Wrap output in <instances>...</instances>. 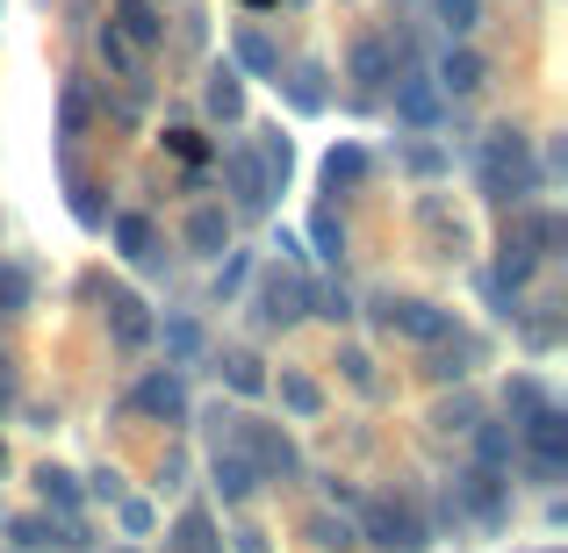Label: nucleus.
Segmentation results:
<instances>
[{
    "label": "nucleus",
    "mask_w": 568,
    "mask_h": 553,
    "mask_svg": "<svg viewBox=\"0 0 568 553\" xmlns=\"http://www.w3.org/2000/svg\"><path fill=\"white\" fill-rule=\"evenodd\" d=\"M87 130H94V94H87V80H65V94H58V137L80 144Z\"/></svg>",
    "instance_id": "nucleus-18"
},
{
    "label": "nucleus",
    "mask_w": 568,
    "mask_h": 553,
    "mask_svg": "<svg viewBox=\"0 0 568 553\" xmlns=\"http://www.w3.org/2000/svg\"><path fill=\"white\" fill-rule=\"evenodd\" d=\"M37 496L51 503V511H65V518H72L87 489H80V474H65V468H51V460H43V468H37Z\"/></svg>",
    "instance_id": "nucleus-29"
},
{
    "label": "nucleus",
    "mask_w": 568,
    "mask_h": 553,
    "mask_svg": "<svg viewBox=\"0 0 568 553\" xmlns=\"http://www.w3.org/2000/svg\"><path fill=\"white\" fill-rule=\"evenodd\" d=\"M532 144H526V130H489V144H483V194L489 202H526L532 194Z\"/></svg>",
    "instance_id": "nucleus-1"
},
{
    "label": "nucleus",
    "mask_w": 568,
    "mask_h": 553,
    "mask_svg": "<svg viewBox=\"0 0 568 553\" xmlns=\"http://www.w3.org/2000/svg\"><path fill=\"white\" fill-rule=\"evenodd\" d=\"M245 274H252V259H245V252H223V266H216V303L245 288Z\"/></svg>",
    "instance_id": "nucleus-41"
},
{
    "label": "nucleus",
    "mask_w": 568,
    "mask_h": 553,
    "mask_svg": "<svg viewBox=\"0 0 568 553\" xmlns=\"http://www.w3.org/2000/svg\"><path fill=\"white\" fill-rule=\"evenodd\" d=\"M367 173H375V158H367V144H338L332 158H324V187L332 194H353L367 181Z\"/></svg>",
    "instance_id": "nucleus-19"
},
{
    "label": "nucleus",
    "mask_w": 568,
    "mask_h": 553,
    "mask_svg": "<svg viewBox=\"0 0 568 553\" xmlns=\"http://www.w3.org/2000/svg\"><path fill=\"white\" fill-rule=\"evenodd\" d=\"M109 237H115V252H123L130 266H159V259H166V252H159V223L138 216V208H123V216L109 223Z\"/></svg>",
    "instance_id": "nucleus-12"
},
{
    "label": "nucleus",
    "mask_w": 568,
    "mask_h": 553,
    "mask_svg": "<svg viewBox=\"0 0 568 553\" xmlns=\"http://www.w3.org/2000/svg\"><path fill=\"white\" fill-rule=\"evenodd\" d=\"M115 29H123L138 51H159V43H166V14H159V0H115Z\"/></svg>",
    "instance_id": "nucleus-15"
},
{
    "label": "nucleus",
    "mask_w": 568,
    "mask_h": 553,
    "mask_svg": "<svg viewBox=\"0 0 568 553\" xmlns=\"http://www.w3.org/2000/svg\"><path fill=\"white\" fill-rule=\"evenodd\" d=\"M166 352H173V360H202V324H194V317H166Z\"/></svg>",
    "instance_id": "nucleus-37"
},
{
    "label": "nucleus",
    "mask_w": 568,
    "mask_h": 553,
    "mask_svg": "<svg viewBox=\"0 0 568 553\" xmlns=\"http://www.w3.org/2000/svg\"><path fill=\"white\" fill-rule=\"evenodd\" d=\"M303 317H310V280L266 274L260 280V324H266V331H288V324H303Z\"/></svg>",
    "instance_id": "nucleus-7"
},
{
    "label": "nucleus",
    "mask_w": 568,
    "mask_h": 553,
    "mask_svg": "<svg viewBox=\"0 0 568 553\" xmlns=\"http://www.w3.org/2000/svg\"><path fill=\"white\" fill-rule=\"evenodd\" d=\"M173 553H216V525H209V511H187V518H181Z\"/></svg>",
    "instance_id": "nucleus-34"
},
{
    "label": "nucleus",
    "mask_w": 568,
    "mask_h": 553,
    "mask_svg": "<svg viewBox=\"0 0 568 553\" xmlns=\"http://www.w3.org/2000/svg\"><path fill=\"white\" fill-rule=\"evenodd\" d=\"M237 424H245V417H237ZM245 446H252V468H260V474H303V453H295L288 431H274V424H245Z\"/></svg>",
    "instance_id": "nucleus-11"
},
{
    "label": "nucleus",
    "mask_w": 568,
    "mask_h": 553,
    "mask_svg": "<svg viewBox=\"0 0 568 553\" xmlns=\"http://www.w3.org/2000/svg\"><path fill=\"white\" fill-rule=\"evenodd\" d=\"M109 331H115V346H123V352H144V346H152V309H144L138 295L109 288Z\"/></svg>",
    "instance_id": "nucleus-13"
},
{
    "label": "nucleus",
    "mask_w": 568,
    "mask_h": 553,
    "mask_svg": "<svg viewBox=\"0 0 568 553\" xmlns=\"http://www.w3.org/2000/svg\"><path fill=\"white\" fill-rule=\"evenodd\" d=\"M475 424V402H439V431H468Z\"/></svg>",
    "instance_id": "nucleus-45"
},
{
    "label": "nucleus",
    "mask_w": 568,
    "mask_h": 553,
    "mask_svg": "<svg viewBox=\"0 0 568 553\" xmlns=\"http://www.w3.org/2000/svg\"><path fill=\"white\" fill-rule=\"evenodd\" d=\"M475 431V468H511V431L504 424H468Z\"/></svg>",
    "instance_id": "nucleus-33"
},
{
    "label": "nucleus",
    "mask_w": 568,
    "mask_h": 553,
    "mask_svg": "<svg viewBox=\"0 0 568 553\" xmlns=\"http://www.w3.org/2000/svg\"><path fill=\"white\" fill-rule=\"evenodd\" d=\"M417 216H425V231L439 237V259H460L468 231H460V216H446V202H439V194H425V202H417Z\"/></svg>",
    "instance_id": "nucleus-25"
},
{
    "label": "nucleus",
    "mask_w": 568,
    "mask_h": 553,
    "mask_svg": "<svg viewBox=\"0 0 568 553\" xmlns=\"http://www.w3.org/2000/svg\"><path fill=\"white\" fill-rule=\"evenodd\" d=\"M166 152H173V158H187V166H202V158H209V144L194 137V130H166Z\"/></svg>",
    "instance_id": "nucleus-43"
},
{
    "label": "nucleus",
    "mask_w": 568,
    "mask_h": 553,
    "mask_svg": "<svg viewBox=\"0 0 568 553\" xmlns=\"http://www.w3.org/2000/svg\"><path fill=\"white\" fill-rule=\"evenodd\" d=\"M439 115H446V94L432 86V72H396V123L439 130Z\"/></svg>",
    "instance_id": "nucleus-8"
},
{
    "label": "nucleus",
    "mask_w": 568,
    "mask_h": 553,
    "mask_svg": "<svg viewBox=\"0 0 568 553\" xmlns=\"http://www.w3.org/2000/svg\"><path fill=\"white\" fill-rule=\"evenodd\" d=\"M123 532H130V540H144V532H152V503L130 496V503H123Z\"/></svg>",
    "instance_id": "nucleus-44"
},
{
    "label": "nucleus",
    "mask_w": 568,
    "mask_h": 553,
    "mask_svg": "<svg viewBox=\"0 0 568 553\" xmlns=\"http://www.w3.org/2000/svg\"><path fill=\"white\" fill-rule=\"evenodd\" d=\"M504 410H511V417H518V424H526V417H532V410H547V388H540V381H532V373H518V381H511V388H504Z\"/></svg>",
    "instance_id": "nucleus-36"
},
{
    "label": "nucleus",
    "mask_w": 568,
    "mask_h": 553,
    "mask_svg": "<svg viewBox=\"0 0 568 553\" xmlns=\"http://www.w3.org/2000/svg\"><path fill=\"white\" fill-rule=\"evenodd\" d=\"M14 396H22V388H14V360L0 352V410H14Z\"/></svg>",
    "instance_id": "nucleus-46"
},
{
    "label": "nucleus",
    "mask_w": 568,
    "mask_h": 553,
    "mask_svg": "<svg viewBox=\"0 0 568 553\" xmlns=\"http://www.w3.org/2000/svg\"><path fill=\"white\" fill-rule=\"evenodd\" d=\"M223 381H231L237 396H260V388H266V367L252 360V352H223Z\"/></svg>",
    "instance_id": "nucleus-35"
},
{
    "label": "nucleus",
    "mask_w": 568,
    "mask_h": 553,
    "mask_svg": "<svg viewBox=\"0 0 568 553\" xmlns=\"http://www.w3.org/2000/svg\"><path fill=\"white\" fill-rule=\"evenodd\" d=\"M245 8H274V0H245Z\"/></svg>",
    "instance_id": "nucleus-48"
},
{
    "label": "nucleus",
    "mask_w": 568,
    "mask_h": 553,
    "mask_svg": "<svg viewBox=\"0 0 568 553\" xmlns=\"http://www.w3.org/2000/svg\"><path fill=\"white\" fill-rule=\"evenodd\" d=\"M346 80L361 86V94H375V86L396 80V51H388V37H353V51H346Z\"/></svg>",
    "instance_id": "nucleus-9"
},
{
    "label": "nucleus",
    "mask_w": 568,
    "mask_h": 553,
    "mask_svg": "<svg viewBox=\"0 0 568 553\" xmlns=\"http://www.w3.org/2000/svg\"><path fill=\"white\" fill-rule=\"evenodd\" d=\"M94 51L109 58V65L123 72V80H138V86H144V51H138V43H130L115 22H101V29H94Z\"/></svg>",
    "instance_id": "nucleus-22"
},
{
    "label": "nucleus",
    "mask_w": 568,
    "mask_h": 553,
    "mask_svg": "<svg viewBox=\"0 0 568 553\" xmlns=\"http://www.w3.org/2000/svg\"><path fill=\"white\" fill-rule=\"evenodd\" d=\"M237 553H274V546H266V532H237Z\"/></svg>",
    "instance_id": "nucleus-47"
},
{
    "label": "nucleus",
    "mask_w": 568,
    "mask_h": 553,
    "mask_svg": "<svg viewBox=\"0 0 568 553\" xmlns=\"http://www.w3.org/2000/svg\"><path fill=\"white\" fill-rule=\"evenodd\" d=\"M382 331H396V338H417V346H439L446 331H454V309H439V303H417V295H382Z\"/></svg>",
    "instance_id": "nucleus-2"
},
{
    "label": "nucleus",
    "mask_w": 568,
    "mask_h": 553,
    "mask_svg": "<svg viewBox=\"0 0 568 553\" xmlns=\"http://www.w3.org/2000/svg\"><path fill=\"white\" fill-rule=\"evenodd\" d=\"M138 402L144 417H159V424H187V373L181 367H159V373H144L138 381Z\"/></svg>",
    "instance_id": "nucleus-6"
},
{
    "label": "nucleus",
    "mask_w": 568,
    "mask_h": 553,
    "mask_svg": "<svg viewBox=\"0 0 568 553\" xmlns=\"http://www.w3.org/2000/svg\"><path fill=\"white\" fill-rule=\"evenodd\" d=\"M432 14H439V29H446L454 43L483 29V0H432Z\"/></svg>",
    "instance_id": "nucleus-31"
},
{
    "label": "nucleus",
    "mask_w": 568,
    "mask_h": 553,
    "mask_svg": "<svg viewBox=\"0 0 568 553\" xmlns=\"http://www.w3.org/2000/svg\"><path fill=\"white\" fill-rule=\"evenodd\" d=\"M209 482H216L223 503H245L252 489L266 482V474L252 468V453H237V446H216V453H209Z\"/></svg>",
    "instance_id": "nucleus-10"
},
{
    "label": "nucleus",
    "mask_w": 568,
    "mask_h": 553,
    "mask_svg": "<svg viewBox=\"0 0 568 553\" xmlns=\"http://www.w3.org/2000/svg\"><path fill=\"white\" fill-rule=\"evenodd\" d=\"M14 546L22 553H65V546H80V532L58 525V518H14Z\"/></svg>",
    "instance_id": "nucleus-17"
},
{
    "label": "nucleus",
    "mask_w": 568,
    "mask_h": 553,
    "mask_svg": "<svg viewBox=\"0 0 568 553\" xmlns=\"http://www.w3.org/2000/svg\"><path fill=\"white\" fill-rule=\"evenodd\" d=\"M231 51H237V65H245V72H260V80H281V51H274V37H266L260 22H237Z\"/></svg>",
    "instance_id": "nucleus-16"
},
{
    "label": "nucleus",
    "mask_w": 568,
    "mask_h": 553,
    "mask_svg": "<svg viewBox=\"0 0 568 553\" xmlns=\"http://www.w3.org/2000/svg\"><path fill=\"white\" fill-rule=\"evenodd\" d=\"M266 187H288V173H295V152H288V137H281V130H266Z\"/></svg>",
    "instance_id": "nucleus-38"
},
{
    "label": "nucleus",
    "mask_w": 568,
    "mask_h": 553,
    "mask_svg": "<svg viewBox=\"0 0 568 553\" xmlns=\"http://www.w3.org/2000/svg\"><path fill=\"white\" fill-rule=\"evenodd\" d=\"M460 489H468V511L483 518V525H497V518H504V482H497V468H468V474H460Z\"/></svg>",
    "instance_id": "nucleus-23"
},
{
    "label": "nucleus",
    "mask_w": 568,
    "mask_h": 553,
    "mask_svg": "<svg viewBox=\"0 0 568 553\" xmlns=\"http://www.w3.org/2000/svg\"><path fill=\"white\" fill-rule=\"evenodd\" d=\"M281 86H288V109L295 115H317L324 101H332V94H324V65H288V80H281Z\"/></svg>",
    "instance_id": "nucleus-28"
},
{
    "label": "nucleus",
    "mask_w": 568,
    "mask_h": 553,
    "mask_svg": "<svg viewBox=\"0 0 568 553\" xmlns=\"http://www.w3.org/2000/svg\"><path fill=\"white\" fill-rule=\"evenodd\" d=\"M303 540H310V546H317V553H346V546H361V532H353V525H346V518H332V511H317V518H310V525H303Z\"/></svg>",
    "instance_id": "nucleus-30"
},
{
    "label": "nucleus",
    "mask_w": 568,
    "mask_h": 553,
    "mask_svg": "<svg viewBox=\"0 0 568 553\" xmlns=\"http://www.w3.org/2000/svg\"><path fill=\"white\" fill-rule=\"evenodd\" d=\"M181 237H187L194 259H223V252H231V216H223V208H187Z\"/></svg>",
    "instance_id": "nucleus-14"
},
{
    "label": "nucleus",
    "mask_w": 568,
    "mask_h": 553,
    "mask_svg": "<svg viewBox=\"0 0 568 553\" xmlns=\"http://www.w3.org/2000/svg\"><path fill=\"white\" fill-rule=\"evenodd\" d=\"M403 166H410L417 181H432V173H446V152H439V144H410V152H403Z\"/></svg>",
    "instance_id": "nucleus-42"
},
{
    "label": "nucleus",
    "mask_w": 568,
    "mask_h": 553,
    "mask_svg": "<svg viewBox=\"0 0 568 553\" xmlns=\"http://www.w3.org/2000/svg\"><path fill=\"white\" fill-rule=\"evenodd\" d=\"M29 309V274L22 266H0V317H22Z\"/></svg>",
    "instance_id": "nucleus-40"
},
{
    "label": "nucleus",
    "mask_w": 568,
    "mask_h": 553,
    "mask_svg": "<svg viewBox=\"0 0 568 553\" xmlns=\"http://www.w3.org/2000/svg\"><path fill=\"white\" fill-rule=\"evenodd\" d=\"M202 101H209L216 123H237V115H245V80H237L231 65H216V72H209V86H202Z\"/></svg>",
    "instance_id": "nucleus-21"
},
{
    "label": "nucleus",
    "mask_w": 568,
    "mask_h": 553,
    "mask_svg": "<svg viewBox=\"0 0 568 553\" xmlns=\"http://www.w3.org/2000/svg\"><path fill=\"white\" fill-rule=\"evenodd\" d=\"M526 446H532V474H540V482H555V474L568 468V417L555 410V402L526 417Z\"/></svg>",
    "instance_id": "nucleus-5"
},
{
    "label": "nucleus",
    "mask_w": 568,
    "mask_h": 553,
    "mask_svg": "<svg viewBox=\"0 0 568 553\" xmlns=\"http://www.w3.org/2000/svg\"><path fill=\"white\" fill-rule=\"evenodd\" d=\"M532 274H540V252H532L526 237H504V252H497V274H489V280H497V288H511V295H518V288H526Z\"/></svg>",
    "instance_id": "nucleus-20"
},
{
    "label": "nucleus",
    "mask_w": 568,
    "mask_h": 553,
    "mask_svg": "<svg viewBox=\"0 0 568 553\" xmlns=\"http://www.w3.org/2000/svg\"><path fill=\"white\" fill-rule=\"evenodd\" d=\"M231 194H237V208H266V166L252 152H231Z\"/></svg>",
    "instance_id": "nucleus-24"
},
{
    "label": "nucleus",
    "mask_w": 568,
    "mask_h": 553,
    "mask_svg": "<svg viewBox=\"0 0 568 553\" xmlns=\"http://www.w3.org/2000/svg\"><path fill=\"white\" fill-rule=\"evenodd\" d=\"M468 367H475V338L454 324V331L439 338V360H432V381H468Z\"/></svg>",
    "instance_id": "nucleus-27"
},
{
    "label": "nucleus",
    "mask_w": 568,
    "mask_h": 553,
    "mask_svg": "<svg viewBox=\"0 0 568 553\" xmlns=\"http://www.w3.org/2000/svg\"><path fill=\"white\" fill-rule=\"evenodd\" d=\"M281 410H288V417H324V388L317 381H310V373H295V367H281Z\"/></svg>",
    "instance_id": "nucleus-26"
},
{
    "label": "nucleus",
    "mask_w": 568,
    "mask_h": 553,
    "mask_svg": "<svg viewBox=\"0 0 568 553\" xmlns=\"http://www.w3.org/2000/svg\"><path fill=\"white\" fill-rule=\"evenodd\" d=\"M65 194H72V216H80L87 231H101V223H109V208H101V187L87 181V173H65Z\"/></svg>",
    "instance_id": "nucleus-32"
},
{
    "label": "nucleus",
    "mask_w": 568,
    "mask_h": 553,
    "mask_svg": "<svg viewBox=\"0 0 568 553\" xmlns=\"http://www.w3.org/2000/svg\"><path fill=\"white\" fill-rule=\"evenodd\" d=\"M310 237H317L324 259H346V223L332 216V208H317V223H310Z\"/></svg>",
    "instance_id": "nucleus-39"
},
{
    "label": "nucleus",
    "mask_w": 568,
    "mask_h": 553,
    "mask_svg": "<svg viewBox=\"0 0 568 553\" xmlns=\"http://www.w3.org/2000/svg\"><path fill=\"white\" fill-rule=\"evenodd\" d=\"M483 80H489V58L475 51L468 37H460V43H446V51H439V65H432V86H439L446 101H468V94H483Z\"/></svg>",
    "instance_id": "nucleus-4"
},
{
    "label": "nucleus",
    "mask_w": 568,
    "mask_h": 553,
    "mask_svg": "<svg viewBox=\"0 0 568 553\" xmlns=\"http://www.w3.org/2000/svg\"><path fill=\"white\" fill-rule=\"evenodd\" d=\"M361 532L375 546H388V553H425L432 546V532L417 525L403 503H388V496H375V503H361Z\"/></svg>",
    "instance_id": "nucleus-3"
}]
</instances>
